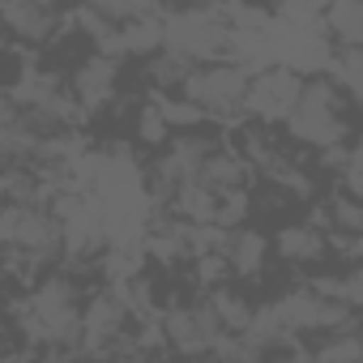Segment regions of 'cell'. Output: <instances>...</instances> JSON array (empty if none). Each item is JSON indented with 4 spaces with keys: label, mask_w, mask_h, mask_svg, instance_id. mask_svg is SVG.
Wrapping results in <instances>:
<instances>
[{
    "label": "cell",
    "mask_w": 363,
    "mask_h": 363,
    "mask_svg": "<svg viewBox=\"0 0 363 363\" xmlns=\"http://www.w3.org/2000/svg\"><path fill=\"white\" fill-rule=\"evenodd\" d=\"M299 94H303V82L291 77L286 69H274V73L252 77L244 103H248L257 116H269V120H282V116H286V120H291L295 107H299Z\"/></svg>",
    "instance_id": "6da1fadb"
},
{
    "label": "cell",
    "mask_w": 363,
    "mask_h": 363,
    "mask_svg": "<svg viewBox=\"0 0 363 363\" xmlns=\"http://www.w3.org/2000/svg\"><path fill=\"white\" fill-rule=\"evenodd\" d=\"M111 82H116V60L111 56H94L73 73V94L86 107H99L103 99H111Z\"/></svg>",
    "instance_id": "7a4b0ae2"
},
{
    "label": "cell",
    "mask_w": 363,
    "mask_h": 363,
    "mask_svg": "<svg viewBox=\"0 0 363 363\" xmlns=\"http://www.w3.org/2000/svg\"><path fill=\"white\" fill-rule=\"evenodd\" d=\"M5 22H9V30L22 35V39H43L48 26L56 22V13H52V9H35V5H9V9H5Z\"/></svg>",
    "instance_id": "3957f363"
},
{
    "label": "cell",
    "mask_w": 363,
    "mask_h": 363,
    "mask_svg": "<svg viewBox=\"0 0 363 363\" xmlns=\"http://www.w3.org/2000/svg\"><path fill=\"white\" fill-rule=\"evenodd\" d=\"M312 363H363V337H354V333L333 337L312 350Z\"/></svg>",
    "instance_id": "277c9868"
},
{
    "label": "cell",
    "mask_w": 363,
    "mask_h": 363,
    "mask_svg": "<svg viewBox=\"0 0 363 363\" xmlns=\"http://www.w3.org/2000/svg\"><path fill=\"white\" fill-rule=\"evenodd\" d=\"M329 26L337 39H363V5H337L329 9Z\"/></svg>",
    "instance_id": "5b68a950"
}]
</instances>
